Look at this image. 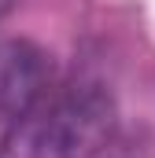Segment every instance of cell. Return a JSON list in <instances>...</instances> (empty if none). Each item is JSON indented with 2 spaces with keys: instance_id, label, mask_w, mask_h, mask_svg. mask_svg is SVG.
I'll return each instance as SVG.
<instances>
[{
  "instance_id": "cell-4",
  "label": "cell",
  "mask_w": 155,
  "mask_h": 158,
  "mask_svg": "<svg viewBox=\"0 0 155 158\" xmlns=\"http://www.w3.org/2000/svg\"><path fill=\"white\" fill-rule=\"evenodd\" d=\"M11 4H15V0H0V19H4V15L11 11Z\"/></svg>"
},
{
  "instance_id": "cell-3",
  "label": "cell",
  "mask_w": 155,
  "mask_h": 158,
  "mask_svg": "<svg viewBox=\"0 0 155 158\" xmlns=\"http://www.w3.org/2000/svg\"><path fill=\"white\" fill-rule=\"evenodd\" d=\"M44 155H48V143H44V110L7 125V132L0 140V158H44Z\"/></svg>"
},
{
  "instance_id": "cell-1",
  "label": "cell",
  "mask_w": 155,
  "mask_h": 158,
  "mask_svg": "<svg viewBox=\"0 0 155 158\" xmlns=\"http://www.w3.org/2000/svg\"><path fill=\"white\" fill-rule=\"evenodd\" d=\"M115 96L92 74L74 77L44 110V143L52 158H96L115 140Z\"/></svg>"
},
{
  "instance_id": "cell-2",
  "label": "cell",
  "mask_w": 155,
  "mask_h": 158,
  "mask_svg": "<svg viewBox=\"0 0 155 158\" xmlns=\"http://www.w3.org/2000/svg\"><path fill=\"white\" fill-rule=\"evenodd\" d=\"M48 74H52V63L33 40H0V118L7 125L44 110Z\"/></svg>"
}]
</instances>
